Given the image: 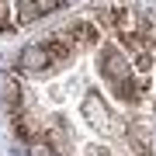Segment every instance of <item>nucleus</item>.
<instances>
[{"label": "nucleus", "instance_id": "obj_1", "mask_svg": "<svg viewBox=\"0 0 156 156\" xmlns=\"http://www.w3.org/2000/svg\"><path fill=\"white\" fill-rule=\"evenodd\" d=\"M0 101H4L7 115L21 111L24 108V97H21V80L14 76V73H0Z\"/></svg>", "mask_w": 156, "mask_h": 156}, {"label": "nucleus", "instance_id": "obj_2", "mask_svg": "<svg viewBox=\"0 0 156 156\" xmlns=\"http://www.w3.org/2000/svg\"><path fill=\"white\" fill-rule=\"evenodd\" d=\"M49 66V56H45V49H42V42L38 45H28V49L17 56V69H24V73H38Z\"/></svg>", "mask_w": 156, "mask_h": 156}, {"label": "nucleus", "instance_id": "obj_3", "mask_svg": "<svg viewBox=\"0 0 156 156\" xmlns=\"http://www.w3.org/2000/svg\"><path fill=\"white\" fill-rule=\"evenodd\" d=\"M62 4H66V0H56V7H62Z\"/></svg>", "mask_w": 156, "mask_h": 156}]
</instances>
